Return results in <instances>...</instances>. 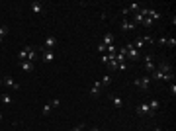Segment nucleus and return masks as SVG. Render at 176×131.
<instances>
[{"mask_svg": "<svg viewBox=\"0 0 176 131\" xmlns=\"http://www.w3.org/2000/svg\"><path fill=\"white\" fill-rule=\"evenodd\" d=\"M123 53H125V59H131V61H139L141 59V53L135 49L131 43H127L125 47H123Z\"/></svg>", "mask_w": 176, "mask_h": 131, "instance_id": "1", "label": "nucleus"}, {"mask_svg": "<svg viewBox=\"0 0 176 131\" xmlns=\"http://www.w3.org/2000/svg\"><path fill=\"white\" fill-rule=\"evenodd\" d=\"M133 84L139 88V90H147L149 84H151V78H149V75H145V76H137L135 80H133Z\"/></svg>", "mask_w": 176, "mask_h": 131, "instance_id": "2", "label": "nucleus"}, {"mask_svg": "<svg viewBox=\"0 0 176 131\" xmlns=\"http://www.w3.org/2000/svg\"><path fill=\"white\" fill-rule=\"evenodd\" d=\"M143 65H145V71L151 75V72L157 69V65H154V61H153V55L151 53H147L145 57H143Z\"/></svg>", "mask_w": 176, "mask_h": 131, "instance_id": "3", "label": "nucleus"}, {"mask_svg": "<svg viewBox=\"0 0 176 131\" xmlns=\"http://www.w3.org/2000/svg\"><path fill=\"white\" fill-rule=\"evenodd\" d=\"M139 10H141V4H139V2H131V4H127V6L121 10V14L127 16V14H135V12H139Z\"/></svg>", "mask_w": 176, "mask_h": 131, "instance_id": "4", "label": "nucleus"}, {"mask_svg": "<svg viewBox=\"0 0 176 131\" xmlns=\"http://www.w3.org/2000/svg\"><path fill=\"white\" fill-rule=\"evenodd\" d=\"M2 84H4V86H8L10 90H20V84H16V80H14V78L10 76V75L2 78Z\"/></svg>", "mask_w": 176, "mask_h": 131, "instance_id": "5", "label": "nucleus"}, {"mask_svg": "<svg viewBox=\"0 0 176 131\" xmlns=\"http://www.w3.org/2000/svg\"><path fill=\"white\" fill-rule=\"evenodd\" d=\"M137 114H139V116H153V112H151V108H149V104H139V106H137Z\"/></svg>", "mask_w": 176, "mask_h": 131, "instance_id": "6", "label": "nucleus"}, {"mask_svg": "<svg viewBox=\"0 0 176 131\" xmlns=\"http://www.w3.org/2000/svg\"><path fill=\"white\" fill-rule=\"evenodd\" d=\"M157 69H158V71H161V72H162V75H164V76H166V75H174V72H172V67H170V65H168V63H166V61H162V63H161V65H158V67H157Z\"/></svg>", "mask_w": 176, "mask_h": 131, "instance_id": "7", "label": "nucleus"}, {"mask_svg": "<svg viewBox=\"0 0 176 131\" xmlns=\"http://www.w3.org/2000/svg\"><path fill=\"white\" fill-rule=\"evenodd\" d=\"M110 102H111V106L117 108V110L123 108V100H121V98L117 96V94H110Z\"/></svg>", "mask_w": 176, "mask_h": 131, "instance_id": "8", "label": "nucleus"}, {"mask_svg": "<svg viewBox=\"0 0 176 131\" xmlns=\"http://www.w3.org/2000/svg\"><path fill=\"white\" fill-rule=\"evenodd\" d=\"M18 67L24 72H31V71H33V63H29V61H18Z\"/></svg>", "mask_w": 176, "mask_h": 131, "instance_id": "9", "label": "nucleus"}, {"mask_svg": "<svg viewBox=\"0 0 176 131\" xmlns=\"http://www.w3.org/2000/svg\"><path fill=\"white\" fill-rule=\"evenodd\" d=\"M41 59H43V63H53L55 61V51H43V53H41Z\"/></svg>", "mask_w": 176, "mask_h": 131, "instance_id": "10", "label": "nucleus"}, {"mask_svg": "<svg viewBox=\"0 0 176 131\" xmlns=\"http://www.w3.org/2000/svg\"><path fill=\"white\" fill-rule=\"evenodd\" d=\"M31 12H33L35 16H39L41 12H43V4H41L39 0H33V2H31Z\"/></svg>", "mask_w": 176, "mask_h": 131, "instance_id": "11", "label": "nucleus"}, {"mask_svg": "<svg viewBox=\"0 0 176 131\" xmlns=\"http://www.w3.org/2000/svg\"><path fill=\"white\" fill-rule=\"evenodd\" d=\"M57 47V37H53V35H49V37L45 39V49L47 51H53Z\"/></svg>", "mask_w": 176, "mask_h": 131, "instance_id": "12", "label": "nucleus"}, {"mask_svg": "<svg viewBox=\"0 0 176 131\" xmlns=\"http://www.w3.org/2000/svg\"><path fill=\"white\" fill-rule=\"evenodd\" d=\"M114 41H115V37H114V33H106L104 37H102V43L106 45V47H110V45H114Z\"/></svg>", "mask_w": 176, "mask_h": 131, "instance_id": "13", "label": "nucleus"}, {"mask_svg": "<svg viewBox=\"0 0 176 131\" xmlns=\"http://www.w3.org/2000/svg\"><path fill=\"white\" fill-rule=\"evenodd\" d=\"M100 92H102V84H100V82H94L92 88H90V94H92V96H100Z\"/></svg>", "mask_w": 176, "mask_h": 131, "instance_id": "14", "label": "nucleus"}, {"mask_svg": "<svg viewBox=\"0 0 176 131\" xmlns=\"http://www.w3.org/2000/svg\"><path fill=\"white\" fill-rule=\"evenodd\" d=\"M143 18H145V16L141 14V10H139V12H135V14H133V24H135V25H141V24H143Z\"/></svg>", "mask_w": 176, "mask_h": 131, "instance_id": "15", "label": "nucleus"}, {"mask_svg": "<svg viewBox=\"0 0 176 131\" xmlns=\"http://www.w3.org/2000/svg\"><path fill=\"white\" fill-rule=\"evenodd\" d=\"M28 53H29V45L24 47V49L18 53V61H28Z\"/></svg>", "mask_w": 176, "mask_h": 131, "instance_id": "16", "label": "nucleus"}, {"mask_svg": "<svg viewBox=\"0 0 176 131\" xmlns=\"http://www.w3.org/2000/svg\"><path fill=\"white\" fill-rule=\"evenodd\" d=\"M149 18H151L153 20V22H158V20H161V12H157V10H151V8H149Z\"/></svg>", "mask_w": 176, "mask_h": 131, "instance_id": "17", "label": "nucleus"}, {"mask_svg": "<svg viewBox=\"0 0 176 131\" xmlns=\"http://www.w3.org/2000/svg\"><path fill=\"white\" fill-rule=\"evenodd\" d=\"M0 102H2V104H6V106H10V104H12L14 100H12V96H10V94L4 92V94H0Z\"/></svg>", "mask_w": 176, "mask_h": 131, "instance_id": "18", "label": "nucleus"}, {"mask_svg": "<svg viewBox=\"0 0 176 131\" xmlns=\"http://www.w3.org/2000/svg\"><path fill=\"white\" fill-rule=\"evenodd\" d=\"M135 28H137V25L133 24V22H127V20H125L123 24H121V29H123V31H133Z\"/></svg>", "mask_w": 176, "mask_h": 131, "instance_id": "19", "label": "nucleus"}, {"mask_svg": "<svg viewBox=\"0 0 176 131\" xmlns=\"http://www.w3.org/2000/svg\"><path fill=\"white\" fill-rule=\"evenodd\" d=\"M35 59H37V51L33 49V47H29V53H28V61H29V63H33Z\"/></svg>", "mask_w": 176, "mask_h": 131, "instance_id": "20", "label": "nucleus"}, {"mask_svg": "<svg viewBox=\"0 0 176 131\" xmlns=\"http://www.w3.org/2000/svg\"><path fill=\"white\" fill-rule=\"evenodd\" d=\"M149 108H151V112L154 114L158 108H161V104H158V100H151V102H149Z\"/></svg>", "mask_w": 176, "mask_h": 131, "instance_id": "21", "label": "nucleus"}, {"mask_svg": "<svg viewBox=\"0 0 176 131\" xmlns=\"http://www.w3.org/2000/svg\"><path fill=\"white\" fill-rule=\"evenodd\" d=\"M108 67L111 71H117V61L114 59V57H108Z\"/></svg>", "mask_w": 176, "mask_h": 131, "instance_id": "22", "label": "nucleus"}, {"mask_svg": "<svg viewBox=\"0 0 176 131\" xmlns=\"http://www.w3.org/2000/svg\"><path fill=\"white\" fill-rule=\"evenodd\" d=\"M133 47H135V49L137 51H139V53H141V49H143V47H145V43H143V39L139 37V39H135V43H131Z\"/></svg>", "mask_w": 176, "mask_h": 131, "instance_id": "23", "label": "nucleus"}, {"mask_svg": "<svg viewBox=\"0 0 176 131\" xmlns=\"http://www.w3.org/2000/svg\"><path fill=\"white\" fill-rule=\"evenodd\" d=\"M8 35V25H0V43H2V39Z\"/></svg>", "mask_w": 176, "mask_h": 131, "instance_id": "24", "label": "nucleus"}, {"mask_svg": "<svg viewBox=\"0 0 176 131\" xmlns=\"http://www.w3.org/2000/svg\"><path fill=\"white\" fill-rule=\"evenodd\" d=\"M141 39H143V43H145V45H147V43H149V45H151V43H154V37H153V35H151V33H147V35H143V37H141Z\"/></svg>", "mask_w": 176, "mask_h": 131, "instance_id": "25", "label": "nucleus"}, {"mask_svg": "<svg viewBox=\"0 0 176 131\" xmlns=\"http://www.w3.org/2000/svg\"><path fill=\"white\" fill-rule=\"evenodd\" d=\"M41 112H43V116H49V114L53 112V106H51V102H49V104H45V106L41 108Z\"/></svg>", "mask_w": 176, "mask_h": 131, "instance_id": "26", "label": "nucleus"}, {"mask_svg": "<svg viewBox=\"0 0 176 131\" xmlns=\"http://www.w3.org/2000/svg\"><path fill=\"white\" fill-rule=\"evenodd\" d=\"M100 84H102V86L111 84V76H110V75H104V76H102V80H100Z\"/></svg>", "mask_w": 176, "mask_h": 131, "instance_id": "27", "label": "nucleus"}, {"mask_svg": "<svg viewBox=\"0 0 176 131\" xmlns=\"http://www.w3.org/2000/svg\"><path fill=\"white\" fill-rule=\"evenodd\" d=\"M153 24H154V22H153V20H151V18H149V16H145V18H143V24H141V25H143V28H151V25H153Z\"/></svg>", "mask_w": 176, "mask_h": 131, "instance_id": "28", "label": "nucleus"}, {"mask_svg": "<svg viewBox=\"0 0 176 131\" xmlns=\"http://www.w3.org/2000/svg\"><path fill=\"white\" fill-rule=\"evenodd\" d=\"M166 47L174 49V47H176V39H174V37H166Z\"/></svg>", "mask_w": 176, "mask_h": 131, "instance_id": "29", "label": "nucleus"}, {"mask_svg": "<svg viewBox=\"0 0 176 131\" xmlns=\"http://www.w3.org/2000/svg\"><path fill=\"white\" fill-rule=\"evenodd\" d=\"M96 51H98V53H106V45L102 43V41H100V43L96 45Z\"/></svg>", "mask_w": 176, "mask_h": 131, "instance_id": "30", "label": "nucleus"}, {"mask_svg": "<svg viewBox=\"0 0 176 131\" xmlns=\"http://www.w3.org/2000/svg\"><path fill=\"white\" fill-rule=\"evenodd\" d=\"M157 43L161 45V47H166V37H158V39H157Z\"/></svg>", "mask_w": 176, "mask_h": 131, "instance_id": "31", "label": "nucleus"}, {"mask_svg": "<svg viewBox=\"0 0 176 131\" xmlns=\"http://www.w3.org/2000/svg\"><path fill=\"white\" fill-rule=\"evenodd\" d=\"M71 131H84V123H78V125H74V127Z\"/></svg>", "mask_w": 176, "mask_h": 131, "instance_id": "32", "label": "nucleus"}, {"mask_svg": "<svg viewBox=\"0 0 176 131\" xmlns=\"http://www.w3.org/2000/svg\"><path fill=\"white\" fill-rule=\"evenodd\" d=\"M59 104H61V100H59V98H53V100H51V106H53V108H57Z\"/></svg>", "mask_w": 176, "mask_h": 131, "instance_id": "33", "label": "nucleus"}, {"mask_svg": "<svg viewBox=\"0 0 176 131\" xmlns=\"http://www.w3.org/2000/svg\"><path fill=\"white\" fill-rule=\"evenodd\" d=\"M170 94H172V98L176 96V84H170Z\"/></svg>", "mask_w": 176, "mask_h": 131, "instance_id": "34", "label": "nucleus"}, {"mask_svg": "<svg viewBox=\"0 0 176 131\" xmlns=\"http://www.w3.org/2000/svg\"><path fill=\"white\" fill-rule=\"evenodd\" d=\"M90 131H100V129H98V127H92V129H90Z\"/></svg>", "mask_w": 176, "mask_h": 131, "instance_id": "35", "label": "nucleus"}, {"mask_svg": "<svg viewBox=\"0 0 176 131\" xmlns=\"http://www.w3.org/2000/svg\"><path fill=\"white\" fill-rule=\"evenodd\" d=\"M154 131H162V129H161V127H154Z\"/></svg>", "mask_w": 176, "mask_h": 131, "instance_id": "36", "label": "nucleus"}, {"mask_svg": "<svg viewBox=\"0 0 176 131\" xmlns=\"http://www.w3.org/2000/svg\"><path fill=\"white\" fill-rule=\"evenodd\" d=\"M0 121H2V114H0Z\"/></svg>", "mask_w": 176, "mask_h": 131, "instance_id": "37", "label": "nucleus"}, {"mask_svg": "<svg viewBox=\"0 0 176 131\" xmlns=\"http://www.w3.org/2000/svg\"><path fill=\"white\" fill-rule=\"evenodd\" d=\"M0 84H2V80H0Z\"/></svg>", "mask_w": 176, "mask_h": 131, "instance_id": "38", "label": "nucleus"}]
</instances>
